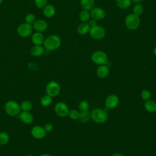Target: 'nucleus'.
Instances as JSON below:
<instances>
[{
  "label": "nucleus",
  "mask_w": 156,
  "mask_h": 156,
  "mask_svg": "<svg viewBox=\"0 0 156 156\" xmlns=\"http://www.w3.org/2000/svg\"><path fill=\"white\" fill-rule=\"evenodd\" d=\"M61 44V38L57 35H51L45 38L43 46L45 49L53 51L57 49Z\"/></svg>",
  "instance_id": "f257e3e1"
},
{
  "label": "nucleus",
  "mask_w": 156,
  "mask_h": 156,
  "mask_svg": "<svg viewBox=\"0 0 156 156\" xmlns=\"http://www.w3.org/2000/svg\"><path fill=\"white\" fill-rule=\"evenodd\" d=\"M140 19L139 16L130 13L125 18V24L127 29L131 30H136L140 26Z\"/></svg>",
  "instance_id": "f03ea898"
},
{
  "label": "nucleus",
  "mask_w": 156,
  "mask_h": 156,
  "mask_svg": "<svg viewBox=\"0 0 156 156\" xmlns=\"http://www.w3.org/2000/svg\"><path fill=\"white\" fill-rule=\"evenodd\" d=\"M4 109L6 113L11 116H15L18 115L20 112V105L14 101H7L4 106Z\"/></svg>",
  "instance_id": "7ed1b4c3"
},
{
  "label": "nucleus",
  "mask_w": 156,
  "mask_h": 156,
  "mask_svg": "<svg viewBox=\"0 0 156 156\" xmlns=\"http://www.w3.org/2000/svg\"><path fill=\"white\" fill-rule=\"evenodd\" d=\"M91 118L95 122L103 123L107 120L108 115L104 110L101 108H95L91 112Z\"/></svg>",
  "instance_id": "20e7f679"
},
{
  "label": "nucleus",
  "mask_w": 156,
  "mask_h": 156,
  "mask_svg": "<svg viewBox=\"0 0 156 156\" xmlns=\"http://www.w3.org/2000/svg\"><path fill=\"white\" fill-rule=\"evenodd\" d=\"M33 26L32 24L23 23L20 24L17 28V34L21 37H27L30 36L33 32Z\"/></svg>",
  "instance_id": "39448f33"
},
{
  "label": "nucleus",
  "mask_w": 156,
  "mask_h": 156,
  "mask_svg": "<svg viewBox=\"0 0 156 156\" xmlns=\"http://www.w3.org/2000/svg\"><path fill=\"white\" fill-rule=\"evenodd\" d=\"M93 62L99 65H106L108 62L107 55L103 51H97L93 53L91 55Z\"/></svg>",
  "instance_id": "423d86ee"
},
{
  "label": "nucleus",
  "mask_w": 156,
  "mask_h": 156,
  "mask_svg": "<svg viewBox=\"0 0 156 156\" xmlns=\"http://www.w3.org/2000/svg\"><path fill=\"white\" fill-rule=\"evenodd\" d=\"M89 34L91 38L96 40H100L105 37V30L103 27L96 25L90 27Z\"/></svg>",
  "instance_id": "0eeeda50"
},
{
  "label": "nucleus",
  "mask_w": 156,
  "mask_h": 156,
  "mask_svg": "<svg viewBox=\"0 0 156 156\" xmlns=\"http://www.w3.org/2000/svg\"><path fill=\"white\" fill-rule=\"evenodd\" d=\"M60 91L59 84L55 81L49 82L46 87V91L48 95L51 97L57 96Z\"/></svg>",
  "instance_id": "6e6552de"
},
{
  "label": "nucleus",
  "mask_w": 156,
  "mask_h": 156,
  "mask_svg": "<svg viewBox=\"0 0 156 156\" xmlns=\"http://www.w3.org/2000/svg\"><path fill=\"white\" fill-rule=\"evenodd\" d=\"M54 110L55 113L60 117H65L67 116L69 112L68 107L63 102H57L54 107Z\"/></svg>",
  "instance_id": "1a4fd4ad"
},
{
  "label": "nucleus",
  "mask_w": 156,
  "mask_h": 156,
  "mask_svg": "<svg viewBox=\"0 0 156 156\" xmlns=\"http://www.w3.org/2000/svg\"><path fill=\"white\" fill-rule=\"evenodd\" d=\"M119 98L115 94H111L106 98L105 101V105L107 108L109 109H112L116 107L119 104Z\"/></svg>",
  "instance_id": "9d476101"
},
{
  "label": "nucleus",
  "mask_w": 156,
  "mask_h": 156,
  "mask_svg": "<svg viewBox=\"0 0 156 156\" xmlns=\"http://www.w3.org/2000/svg\"><path fill=\"white\" fill-rule=\"evenodd\" d=\"M90 16L97 21L102 20L105 16V12L100 7H94L91 10Z\"/></svg>",
  "instance_id": "9b49d317"
},
{
  "label": "nucleus",
  "mask_w": 156,
  "mask_h": 156,
  "mask_svg": "<svg viewBox=\"0 0 156 156\" xmlns=\"http://www.w3.org/2000/svg\"><path fill=\"white\" fill-rule=\"evenodd\" d=\"M32 26H33V29L36 32H44L48 29V24L45 20L42 19H39V20H35V21L32 24Z\"/></svg>",
  "instance_id": "f8f14e48"
},
{
  "label": "nucleus",
  "mask_w": 156,
  "mask_h": 156,
  "mask_svg": "<svg viewBox=\"0 0 156 156\" xmlns=\"http://www.w3.org/2000/svg\"><path fill=\"white\" fill-rule=\"evenodd\" d=\"M46 131L44 127L40 126H35L31 129V134L33 137L37 139H42L46 135Z\"/></svg>",
  "instance_id": "ddd939ff"
},
{
  "label": "nucleus",
  "mask_w": 156,
  "mask_h": 156,
  "mask_svg": "<svg viewBox=\"0 0 156 156\" xmlns=\"http://www.w3.org/2000/svg\"><path fill=\"white\" fill-rule=\"evenodd\" d=\"M45 37L42 32H36L32 35L31 40L34 45H42L44 43Z\"/></svg>",
  "instance_id": "4468645a"
},
{
  "label": "nucleus",
  "mask_w": 156,
  "mask_h": 156,
  "mask_svg": "<svg viewBox=\"0 0 156 156\" xmlns=\"http://www.w3.org/2000/svg\"><path fill=\"white\" fill-rule=\"evenodd\" d=\"M43 13L45 17L50 18L53 17L55 14V9L51 4H46L43 8Z\"/></svg>",
  "instance_id": "2eb2a0df"
},
{
  "label": "nucleus",
  "mask_w": 156,
  "mask_h": 156,
  "mask_svg": "<svg viewBox=\"0 0 156 156\" xmlns=\"http://www.w3.org/2000/svg\"><path fill=\"white\" fill-rule=\"evenodd\" d=\"M20 119L24 124H29L32 122L34 120L33 115L29 112H23L20 115Z\"/></svg>",
  "instance_id": "dca6fc26"
},
{
  "label": "nucleus",
  "mask_w": 156,
  "mask_h": 156,
  "mask_svg": "<svg viewBox=\"0 0 156 156\" xmlns=\"http://www.w3.org/2000/svg\"><path fill=\"white\" fill-rule=\"evenodd\" d=\"M45 49L42 45H34L30 49V53L34 57H40L44 52Z\"/></svg>",
  "instance_id": "f3484780"
},
{
  "label": "nucleus",
  "mask_w": 156,
  "mask_h": 156,
  "mask_svg": "<svg viewBox=\"0 0 156 156\" xmlns=\"http://www.w3.org/2000/svg\"><path fill=\"white\" fill-rule=\"evenodd\" d=\"M109 73V68L106 65H100L96 71L98 76L100 78H104L108 76Z\"/></svg>",
  "instance_id": "a211bd4d"
},
{
  "label": "nucleus",
  "mask_w": 156,
  "mask_h": 156,
  "mask_svg": "<svg viewBox=\"0 0 156 156\" xmlns=\"http://www.w3.org/2000/svg\"><path fill=\"white\" fill-rule=\"evenodd\" d=\"M80 5L83 10H91L94 8V0H80Z\"/></svg>",
  "instance_id": "6ab92c4d"
},
{
  "label": "nucleus",
  "mask_w": 156,
  "mask_h": 156,
  "mask_svg": "<svg viewBox=\"0 0 156 156\" xmlns=\"http://www.w3.org/2000/svg\"><path fill=\"white\" fill-rule=\"evenodd\" d=\"M144 107L145 109L149 112L154 113L156 112V102L154 101H146L144 104Z\"/></svg>",
  "instance_id": "aec40b11"
},
{
  "label": "nucleus",
  "mask_w": 156,
  "mask_h": 156,
  "mask_svg": "<svg viewBox=\"0 0 156 156\" xmlns=\"http://www.w3.org/2000/svg\"><path fill=\"white\" fill-rule=\"evenodd\" d=\"M90 29V26H89L88 23H82L79 25L77 27V32L80 35H85L88 32H89Z\"/></svg>",
  "instance_id": "412c9836"
},
{
  "label": "nucleus",
  "mask_w": 156,
  "mask_h": 156,
  "mask_svg": "<svg viewBox=\"0 0 156 156\" xmlns=\"http://www.w3.org/2000/svg\"><path fill=\"white\" fill-rule=\"evenodd\" d=\"M118 7L122 9L129 8L132 4V0H116Z\"/></svg>",
  "instance_id": "4be33fe9"
},
{
  "label": "nucleus",
  "mask_w": 156,
  "mask_h": 156,
  "mask_svg": "<svg viewBox=\"0 0 156 156\" xmlns=\"http://www.w3.org/2000/svg\"><path fill=\"white\" fill-rule=\"evenodd\" d=\"M40 103L43 107H48L52 103V97L46 94L41 97L40 99Z\"/></svg>",
  "instance_id": "5701e85b"
},
{
  "label": "nucleus",
  "mask_w": 156,
  "mask_h": 156,
  "mask_svg": "<svg viewBox=\"0 0 156 156\" xmlns=\"http://www.w3.org/2000/svg\"><path fill=\"white\" fill-rule=\"evenodd\" d=\"M90 18V13L88 10H83L79 13V18L80 20L82 21L83 23H85L89 21Z\"/></svg>",
  "instance_id": "b1692460"
},
{
  "label": "nucleus",
  "mask_w": 156,
  "mask_h": 156,
  "mask_svg": "<svg viewBox=\"0 0 156 156\" xmlns=\"http://www.w3.org/2000/svg\"><path fill=\"white\" fill-rule=\"evenodd\" d=\"M20 108L24 112H29L32 108V104L29 101H24L20 104Z\"/></svg>",
  "instance_id": "393cba45"
},
{
  "label": "nucleus",
  "mask_w": 156,
  "mask_h": 156,
  "mask_svg": "<svg viewBox=\"0 0 156 156\" xmlns=\"http://www.w3.org/2000/svg\"><path fill=\"white\" fill-rule=\"evenodd\" d=\"M144 7L140 4H136L133 7V12L134 14L139 16L144 12Z\"/></svg>",
  "instance_id": "a878e982"
},
{
  "label": "nucleus",
  "mask_w": 156,
  "mask_h": 156,
  "mask_svg": "<svg viewBox=\"0 0 156 156\" xmlns=\"http://www.w3.org/2000/svg\"><path fill=\"white\" fill-rule=\"evenodd\" d=\"M90 118V113L88 111H85V112H82L80 113L79 115V121L81 122H87Z\"/></svg>",
  "instance_id": "bb28decb"
},
{
  "label": "nucleus",
  "mask_w": 156,
  "mask_h": 156,
  "mask_svg": "<svg viewBox=\"0 0 156 156\" xmlns=\"http://www.w3.org/2000/svg\"><path fill=\"white\" fill-rule=\"evenodd\" d=\"M9 140V135L4 132L0 133V144L4 145L6 144Z\"/></svg>",
  "instance_id": "cd10ccee"
},
{
  "label": "nucleus",
  "mask_w": 156,
  "mask_h": 156,
  "mask_svg": "<svg viewBox=\"0 0 156 156\" xmlns=\"http://www.w3.org/2000/svg\"><path fill=\"white\" fill-rule=\"evenodd\" d=\"M24 20H25V23L32 25L34 24V23L35 21L36 18H35L34 14H33L32 13H29L26 15Z\"/></svg>",
  "instance_id": "c85d7f7f"
},
{
  "label": "nucleus",
  "mask_w": 156,
  "mask_h": 156,
  "mask_svg": "<svg viewBox=\"0 0 156 156\" xmlns=\"http://www.w3.org/2000/svg\"><path fill=\"white\" fill-rule=\"evenodd\" d=\"M68 115L69 118H71V119H73V120H76V119H79L80 113H79V112L78 111L73 109V110H69V112H68Z\"/></svg>",
  "instance_id": "c756f323"
},
{
  "label": "nucleus",
  "mask_w": 156,
  "mask_h": 156,
  "mask_svg": "<svg viewBox=\"0 0 156 156\" xmlns=\"http://www.w3.org/2000/svg\"><path fill=\"white\" fill-rule=\"evenodd\" d=\"M89 107H90L89 103L86 101H82L80 102V103L79 104V108L82 112L88 111Z\"/></svg>",
  "instance_id": "7c9ffc66"
},
{
  "label": "nucleus",
  "mask_w": 156,
  "mask_h": 156,
  "mask_svg": "<svg viewBox=\"0 0 156 156\" xmlns=\"http://www.w3.org/2000/svg\"><path fill=\"white\" fill-rule=\"evenodd\" d=\"M48 2V0H34V3L36 7L39 9H43Z\"/></svg>",
  "instance_id": "2f4dec72"
},
{
  "label": "nucleus",
  "mask_w": 156,
  "mask_h": 156,
  "mask_svg": "<svg viewBox=\"0 0 156 156\" xmlns=\"http://www.w3.org/2000/svg\"><path fill=\"white\" fill-rule=\"evenodd\" d=\"M141 96L142 99L146 101H147V100H149V99H150V98H151V93H150V92H149V90H143V91H141Z\"/></svg>",
  "instance_id": "473e14b6"
},
{
  "label": "nucleus",
  "mask_w": 156,
  "mask_h": 156,
  "mask_svg": "<svg viewBox=\"0 0 156 156\" xmlns=\"http://www.w3.org/2000/svg\"><path fill=\"white\" fill-rule=\"evenodd\" d=\"M44 129L45 130L46 132H50L53 129V126L51 123L50 122H47L45 124L44 126Z\"/></svg>",
  "instance_id": "72a5a7b5"
},
{
  "label": "nucleus",
  "mask_w": 156,
  "mask_h": 156,
  "mask_svg": "<svg viewBox=\"0 0 156 156\" xmlns=\"http://www.w3.org/2000/svg\"><path fill=\"white\" fill-rule=\"evenodd\" d=\"M88 24H89V26H90V27H94V26H96V24H97L96 20H94V19L92 18L91 20H89Z\"/></svg>",
  "instance_id": "f704fd0d"
},
{
  "label": "nucleus",
  "mask_w": 156,
  "mask_h": 156,
  "mask_svg": "<svg viewBox=\"0 0 156 156\" xmlns=\"http://www.w3.org/2000/svg\"><path fill=\"white\" fill-rule=\"evenodd\" d=\"M143 0H132V2H133L135 4H140L141 2Z\"/></svg>",
  "instance_id": "c9c22d12"
},
{
  "label": "nucleus",
  "mask_w": 156,
  "mask_h": 156,
  "mask_svg": "<svg viewBox=\"0 0 156 156\" xmlns=\"http://www.w3.org/2000/svg\"><path fill=\"white\" fill-rule=\"evenodd\" d=\"M111 156H124L123 155L121 154H118V153H115V154H112Z\"/></svg>",
  "instance_id": "e433bc0d"
},
{
  "label": "nucleus",
  "mask_w": 156,
  "mask_h": 156,
  "mask_svg": "<svg viewBox=\"0 0 156 156\" xmlns=\"http://www.w3.org/2000/svg\"><path fill=\"white\" fill-rule=\"evenodd\" d=\"M40 156H51V155H49V154H43L40 155Z\"/></svg>",
  "instance_id": "4c0bfd02"
},
{
  "label": "nucleus",
  "mask_w": 156,
  "mask_h": 156,
  "mask_svg": "<svg viewBox=\"0 0 156 156\" xmlns=\"http://www.w3.org/2000/svg\"><path fill=\"white\" fill-rule=\"evenodd\" d=\"M154 55L156 56V46H155V47L154 49Z\"/></svg>",
  "instance_id": "58836bf2"
},
{
  "label": "nucleus",
  "mask_w": 156,
  "mask_h": 156,
  "mask_svg": "<svg viewBox=\"0 0 156 156\" xmlns=\"http://www.w3.org/2000/svg\"><path fill=\"white\" fill-rule=\"evenodd\" d=\"M3 1H4V0H0V4H1Z\"/></svg>",
  "instance_id": "ea45409f"
},
{
  "label": "nucleus",
  "mask_w": 156,
  "mask_h": 156,
  "mask_svg": "<svg viewBox=\"0 0 156 156\" xmlns=\"http://www.w3.org/2000/svg\"><path fill=\"white\" fill-rule=\"evenodd\" d=\"M26 156H33V155H26Z\"/></svg>",
  "instance_id": "a19ab883"
},
{
  "label": "nucleus",
  "mask_w": 156,
  "mask_h": 156,
  "mask_svg": "<svg viewBox=\"0 0 156 156\" xmlns=\"http://www.w3.org/2000/svg\"><path fill=\"white\" fill-rule=\"evenodd\" d=\"M0 145H1V144H0Z\"/></svg>",
  "instance_id": "79ce46f5"
},
{
  "label": "nucleus",
  "mask_w": 156,
  "mask_h": 156,
  "mask_svg": "<svg viewBox=\"0 0 156 156\" xmlns=\"http://www.w3.org/2000/svg\"><path fill=\"white\" fill-rule=\"evenodd\" d=\"M155 1H156V0H155Z\"/></svg>",
  "instance_id": "37998d69"
}]
</instances>
